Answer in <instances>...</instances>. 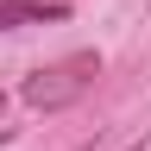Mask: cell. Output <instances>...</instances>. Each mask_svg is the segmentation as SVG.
Listing matches in <instances>:
<instances>
[{"label": "cell", "mask_w": 151, "mask_h": 151, "mask_svg": "<svg viewBox=\"0 0 151 151\" xmlns=\"http://www.w3.org/2000/svg\"><path fill=\"white\" fill-rule=\"evenodd\" d=\"M94 76H101V57L94 50H69V57H57V63L32 69L19 94H25V107H38V113H57V107L82 101V94L94 88Z\"/></svg>", "instance_id": "6da1fadb"}, {"label": "cell", "mask_w": 151, "mask_h": 151, "mask_svg": "<svg viewBox=\"0 0 151 151\" xmlns=\"http://www.w3.org/2000/svg\"><path fill=\"white\" fill-rule=\"evenodd\" d=\"M69 19L63 0H0V32H19V25H57Z\"/></svg>", "instance_id": "7a4b0ae2"}, {"label": "cell", "mask_w": 151, "mask_h": 151, "mask_svg": "<svg viewBox=\"0 0 151 151\" xmlns=\"http://www.w3.org/2000/svg\"><path fill=\"white\" fill-rule=\"evenodd\" d=\"M0 107H6V94H0Z\"/></svg>", "instance_id": "3957f363"}]
</instances>
